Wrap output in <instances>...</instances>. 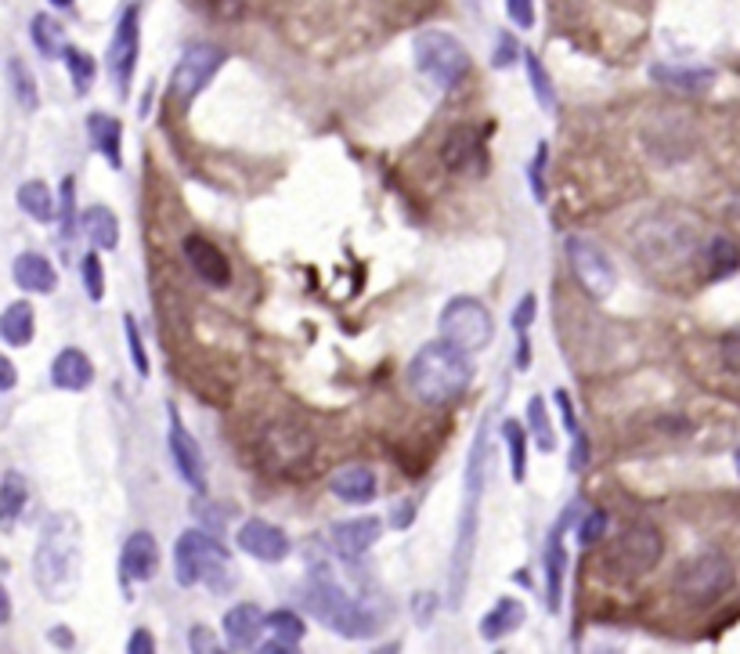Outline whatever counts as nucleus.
Listing matches in <instances>:
<instances>
[{"label":"nucleus","instance_id":"f257e3e1","mask_svg":"<svg viewBox=\"0 0 740 654\" xmlns=\"http://www.w3.org/2000/svg\"><path fill=\"white\" fill-rule=\"evenodd\" d=\"M84 575V536L73 514H51L43 520L37 553H33V582L48 601L62 604L80 590Z\"/></svg>","mask_w":740,"mask_h":654},{"label":"nucleus","instance_id":"f03ea898","mask_svg":"<svg viewBox=\"0 0 740 654\" xmlns=\"http://www.w3.org/2000/svg\"><path fill=\"white\" fill-rule=\"evenodd\" d=\"M488 419L481 424L477 438L470 445L467 470H462V510H459V531H456V550H451V571H448V601L451 607L462 604L473 568V550H477V528H481V499L484 485H488Z\"/></svg>","mask_w":740,"mask_h":654},{"label":"nucleus","instance_id":"7ed1b4c3","mask_svg":"<svg viewBox=\"0 0 740 654\" xmlns=\"http://www.w3.org/2000/svg\"><path fill=\"white\" fill-rule=\"evenodd\" d=\"M473 362L470 351L456 348L451 340H430L408 362V387L423 405H448L470 391Z\"/></svg>","mask_w":740,"mask_h":654},{"label":"nucleus","instance_id":"20e7f679","mask_svg":"<svg viewBox=\"0 0 740 654\" xmlns=\"http://www.w3.org/2000/svg\"><path fill=\"white\" fill-rule=\"evenodd\" d=\"M174 575L184 590L203 582L217 596L231 593V586H235V564H231L228 546L206 528L181 531L178 546H174Z\"/></svg>","mask_w":740,"mask_h":654},{"label":"nucleus","instance_id":"39448f33","mask_svg":"<svg viewBox=\"0 0 740 654\" xmlns=\"http://www.w3.org/2000/svg\"><path fill=\"white\" fill-rule=\"evenodd\" d=\"M304 607L311 612L326 629H333L336 637L347 640H361L369 637L375 626H380V615L355 601L344 586H336L326 571H315L311 579L304 582Z\"/></svg>","mask_w":740,"mask_h":654},{"label":"nucleus","instance_id":"423d86ee","mask_svg":"<svg viewBox=\"0 0 740 654\" xmlns=\"http://www.w3.org/2000/svg\"><path fill=\"white\" fill-rule=\"evenodd\" d=\"M412 59L437 91H456L470 73V54L448 29H419L412 37Z\"/></svg>","mask_w":740,"mask_h":654},{"label":"nucleus","instance_id":"0eeeda50","mask_svg":"<svg viewBox=\"0 0 740 654\" xmlns=\"http://www.w3.org/2000/svg\"><path fill=\"white\" fill-rule=\"evenodd\" d=\"M661 553H665V539L654 525H628L625 531H617L611 546L603 550L600 568L603 575H611L614 582L639 579V575L654 571Z\"/></svg>","mask_w":740,"mask_h":654},{"label":"nucleus","instance_id":"6e6552de","mask_svg":"<svg viewBox=\"0 0 740 654\" xmlns=\"http://www.w3.org/2000/svg\"><path fill=\"white\" fill-rule=\"evenodd\" d=\"M737 582V571L730 557H723V553H698V557L682 561L676 575H672V590H676V596H682L687 604H715L723 601L726 593L733 590Z\"/></svg>","mask_w":740,"mask_h":654},{"label":"nucleus","instance_id":"1a4fd4ad","mask_svg":"<svg viewBox=\"0 0 740 654\" xmlns=\"http://www.w3.org/2000/svg\"><path fill=\"white\" fill-rule=\"evenodd\" d=\"M437 329H441V337L470 354L484 351L495 340L492 312L477 301V297H451L445 304V312H441Z\"/></svg>","mask_w":740,"mask_h":654},{"label":"nucleus","instance_id":"9d476101","mask_svg":"<svg viewBox=\"0 0 740 654\" xmlns=\"http://www.w3.org/2000/svg\"><path fill=\"white\" fill-rule=\"evenodd\" d=\"M315 456V438L296 424H271L260 438V460L275 474H301Z\"/></svg>","mask_w":740,"mask_h":654},{"label":"nucleus","instance_id":"9b49d317","mask_svg":"<svg viewBox=\"0 0 740 654\" xmlns=\"http://www.w3.org/2000/svg\"><path fill=\"white\" fill-rule=\"evenodd\" d=\"M567 261H571V268H574V279H578V286L592 297V301H607V297L617 290V268H614V261L607 257V253L596 247L592 239L571 236L567 239Z\"/></svg>","mask_w":740,"mask_h":654},{"label":"nucleus","instance_id":"f8f14e48","mask_svg":"<svg viewBox=\"0 0 740 654\" xmlns=\"http://www.w3.org/2000/svg\"><path fill=\"white\" fill-rule=\"evenodd\" d=\"M225 62H228V51L217 48V43H192V48L181 54V62L174 65L170 98H174V102L188 105L220 73V65H225Z\"/></svg>","mask_w":740,"mask_h":654},{"label":"nucleus","instance_id":"ddd939ff","mask_svg":"<svg viewBox=\"0 0 740 654\" xmlns=\"http://www.w3.org/2000/svg\"><path fill=\"white\" fill-rule=\"evenodd\" d=\"M141 8L130 4L116 22L113 43H109V73L116 80L119 95H130V80H135V65H138V48H141Z\"/></svg>","mask_w":740,"mask_h":654},{"label":"nucleus","instance_id":"4468645a","mask_svg":"<svg viewBox=\"0 0 740 654\" xmlns=\"http://www.w3.org/2000/svg\"><path fill=\"white\" fill-rule=\"evenodd\" d=\"M170 416V430H167V445H170V460L178 474L184 478V485L192 492H206V463H203V449H199V441L188 435V427L181 424L178 408H167Z\"/></svg>","mask_w":740,"mask_h":654},{"label":"nucleus","instance_id":"2eb2a0df","mask_svg":"<svg viewBox=\"0 0 740 654\" xmlns=\"http://www.w3.org/2000/svg\"><path fill=\"white\" fill-rule=\"evenodd\" d=\"M235 542H239V550L246 553V557L260 561V564H282L285 557H290V550H293L290 536H285L279 525L260 520V517H250L246 525L239 528Z\"/></svg>","mask_w":740,"mask_h":654},{"label":"nucleus","instance_id":"dca6fc26","mask_svg":"<svg viewBox=\"0 0 740 654\" xmlns=\"http://www.w3.org/2000/svg\"><path fill=\"white\" fill-rule=\"evenodd\" d=\"M181 253H184L188 268L195 272L199 282L214 286V290H225V286H231V264H228L225 250H220L217 242H209L206 236H188L181 242Z\"/></svg>","mask_w":740,"mask_h":654},{"label":"nucleus","instance_id":"f3484780","mask_svg":"<svg viewBox=\"0 0 740 654\" xmlns=\"http://www.w3.org/2000/svg\"><path fill=\"white\" fill-rule=\"evenodd\" d=\"M574 510L578 506H567L563 510V517L553 525L546 539V607L549 615H560L563 607V575H567V550H563V531H567Z\"/></svg>","mask_w":740,"mask_h":654},{"label":"nucleus","instance_id":"a211bd4d","mask_svg":"<svg viewBox=\"0 0 740 654\" xmlns=\"http://www.w3.org/2000/svg\"><path fill=\"white\" fill-rule=\"evenodd\" d=\"M383 525L375 517H350V520H336L329 528V542L344 561H361L366 553L380 542Z\"/></svg>","mask_w":740,"mask_h":654},{"label":"nucleus","instance_id":"6ab92c4d","mask_svg":"<svg viewBox=\"0 0 740 654\" xmlns=\"http://www.w3.org/2000/svg\"><path fill=\"white\" fill-rule=\"evenodd\" d=\"M160 571V542L152 531H135L119 553V579L124 582H152Z\"/></svg>","mask_w":740,"mask_h":654},{"label":"nucleus","instance_id":"aec40b11","mask_svg":"<svg viewBox=\"0 0 740 654\" xmlns=\"http://www.w3.org/2000/svg\"><path fill=\"white\" fill-rule=\"evenodd\" d=\"M329 492L347 506H369L372 499L380 495V478H375L372 467L350 463V467H340L333 478H329Z\"/></svg>","mask_w":740,"mask_h":654},{"label":"nucleus","instance_id":"412c9836","mask_svg":"<svg viewBox=\"0 0 740 654\" xmlns=\"http://www.w3.org/2000/svg\"><path fill=\"white\" fill-rule=\"evenodd\" d=\"M264 615L257 604H235L225 612V640L231 651H253L260 644L264 633Z\"/></svg>","mask_w":740,"mask_h":654},{"label":"nucleus","instance_id":"4be33fe9","mask_svg":"<svg viewBox=\"0 0 740 654\" xmlns=\"http://www.w3.org/2000/svg\"><path fill=\"white\" fill-rule=\"evenodd\" d=\"M264 633H268V640L260 644L264 654H293L301 647L307 626L301 615L290 612V607H279V612H271L264 618Z\"/></svg>","mask_w":740,"mask_h":654},{"label":"nucleus","instance_id":"5701e85b","mask_svg":"<svg viewBox=\"0 0 740 654\" xmlns=\"http://www.w3.org/2000/svg\"><path fill=\"white\" fill-rule=\"evenodd\" d=\"M11 279H15L18 290L48 297V293H54V286H59V272H54V264L43 257V253L26 250V253H18L15 264H11Z\"/></svg>","mask_w":740,"mask_h":654},{"label":"nucleus","instance_id":"b1692460","mask_svg":"<svg viewBox=\"0 0 740 654\" xmlns=\"http://www.w3.org/2000/svg\"><path fill=\"white\" fill-rule=\"evenodd\" d=\"M51 383L59 387V391H73V394L87 391V387L94 383V365H91V359H87L80 348L59 351V359L51 362Z\"/></svg>","mask_w":740,"mask_h":654},{"label":"nucleus","instance_id":"393cba45","mask_svg":"<svg viewBox=\"0 0 740 654\" xmlns=\"http://www.w3.org/2000/svg\"><path fill=\"white\" fill-rule=\"evenodd\" d=\"M87 135H91V146L102 152L113 171H124V124L116 116L91 113L87 116Z\"/></svg>","mask_w":740,"mask_h":654},{"label":"nucleus","instance_id":"a878e982","mask_svg":"<svg viewBox=\"0 0 740 654\" xmlns=\"http://www.w3.org/2000/svg\"><path fill=\"white\" fill-rule=\"evenodd\" d=\"M650 76L682 95H704L715 84V70H704V65H654Z\"/></svg>","mask_w":740,"mask_h":654},{"label":"nucleus","instance_id":"bb28decb","mask_svg":"<svg viewBox=\"0 0 740 654\" xmlns=\"http://www.w3.org/2000/svg\"><path fill=\"white\" fill-rule=\"evenodd\" d=\"M527 618V607L524 601H513V596H499V604L492 607L488 615L481 618V637L484 640H506L510 633L524 626Z\"/></svg>","mask_w":740,"mask_h":654},{"label":"nucleus","instance_id":"cd10ccee","mask_svg":"<svg viewBox=\"0 0 740 654\" xmlns=\"http://www.w3.org/2000/svg\"><path fill=\"white\" fill-rule=\"evenodd\" d=\"M701 261H704V279L719 282L740 268V247L730 236H712L709 247L701 250Z\"/></svg>","mask_w":740,"mask_h":654},{"label":"nucleus","instance_id":"c85d7f7f","mask_svg":"<svg viewBox=\"0 0 740 654\" xmlns=\"http://www.w3.org/2000/svg\"><path fill=\"white\" fill-rule=\"evenodd\" d=\"M481 141L484 138H477V130H470V127L451 130L448 141H445V152H441V160H445L448 171H462V166H470V163H484Z\"/></svg>","mask_w":740,"mask_h":654},{"label":"nucleus","instance_id":"c756f323","mask_svg":"<svg viewBox=\"0 0 740 654\" xmlns=\"http://www.w3.org/2000/svg\"><path fill=\"white\" fill-rule=\"evenodd\" d=\"M33 332H37V315H33V304L29 301L8 304L4 318H0V337H4L8 348H26V343L33 340Z\"/></svg>","mask_w":740,"mask_h":654},{"label":"nucleus","instance_id":"7c9ffc66","mask_svg":"<svg viewBox=\"0 0 740 654\" xmlns=\"http://www.w3.org/2000/svg\"><path fill=\"white\" fill-rule=\"evenodd\" d=\"M4 70H8V91L18 102V109H22V113H37V109H40V91H37L33 73L26 70V62H22L18 54H8Z\"/></svg>","mask_w":740,"mask_h":654},{"label":"nucleus","instance_id":"2f4dec72","mask_svg":"<svg viewBox=\"0 0 740 654\" xmlns=\"http://www.w3.org/2000/svg\"><path fill=\"white\" fill-rule=\"evenodd\" d=\"M84 231L98 250H116L119 247V221L109 206H87L84 210Z\"/></svg>","mask_w":740,"mask_h":654},{"label":"nucleus","instance_id":"473e14b6","mask_svg":"<svg viewBox=\"0 0 740 654\" xmlns=\"http://www.w3.org/2000/svg\"><path fill=\"white\" fill-rule=\"evenodd\" d=\"M26 503H29V481L18 470H4V478H0V520H4V528L15 525Z\"/></svg>","mask_w":740,"mask_h":654},{"label":"nucleus","instance_id":"72a5a7b5","mask_svg":"<svg viewBox=\"0 0 740 654\" xmlns=\"http://www.w3.org/2000/svg\"><path fill=\"white\" fill-rule=\"evenodd\" d=\"M29 40H33V48L43 54V59H59V54L69 51V48H65V29L51 15H33Z\"/></svg>","mask_w":740,"mask_h":654},{"label":"nucleus","instance_id":"f704fd0d","mask_svg":"<svg viewBox=\"0 0 740 654\" xmlns=\"http://www.w3.org/2000/svg\"><path fill=\"white\" fill-rule=\"evenodd\" d=\"M18 206H22V214H29L33 221H40V225H51L54 221V196L43 181L18 185Z\"/></svg>","mask_w":740,"mask_h":654},{"label":"nucleus","instance_id":"c9c22d12","mask_svg":"<svg viewBox=\"0 0 740 654\" xmlns=\"http://www.w3.org/2000/svg\"><path fill=\"white\" fill-rule=\"evenodd\" d=\"M502 438H506V449H510V474L516 485H524L527 478V427L521 419H506L502 424Z\"/></svg>","mask_w":740,"mask_h":654},{"label":"nucleus","instance_id":"e433bc0d","mask_svg":"<svg viewBox=\"0 0 740 654\" xmlns=\"http://www.w3.org/2000/svg\"><path fill=\"white\" fill-rule=\"evenodd\" d=\"M524 65H527V84H532L535 91V102L546 109V113H557V87L549 80L546 65L538 62L535 51H524Z\"/></svg>","mask_w":740,"mask_h":654},{"label":"nucleus","instance_id":"4c0bfd02","mask_svg":"<svg viewBox=\"0 0 740 654\" xmlns=\"http://www.w3.org/2000/svg\"><path fill=\"white\" fill-rule=\"evenodd\" d=\"M527 430H532L535 445L543 452H553L557 449V430H553V419H549V408H546V398H532L527 402Z\"/></svg>","mask_w":740,"mask_h":654},{"label":"nucleus","instance_id":"58836bf2","mask_svg":"<svg viewBox=\"0 0 740 654\" xmlns=\"http://www.w3.org/2000/svg\"><path fill=\"white\" fill-rule=\"evenodd\" d=\"M62 59H65V70H69L73 91H76V95H87V91H91L94 73H98V65H94L91 54L80 51V48H69V51L62 54Z\"/></svg>","mask_w":740,"mask_h":654},{"label":"nucleus","instance_id":"ea45409f","mask_svg":"<svg viewBox=\"0 0 740 654\" xmlns=\"http://www.w3.org/2000/svg\"><path fill=\"white\" fill-rule=\"evenodd\" d=\"M59 228H62V239H73V231H76V181L73 177H65L59 188Z\"/></svg>","mask_w":740,"mask_h":654},{"label":"nucleus","instance_id":"a19ab883","mask_svg":"<svg viewBox=\"0 0 740 654\" xmlns=\"http://www.w3.org/2000/svg\"><path fill=\"white\" fill-rule=\"evenodd\" d=\"M80 272H84V293L98 304L105 297V272H102V261H98V253H87L84 264H80Z\"/></svg>","mask_w":740,"mask_h":654},{"label":"nucleus","instance_id":"79ce46f5","mask_svg":"<svg viewBox=\"0 0 740 654\" xmlns=\"http://www.w3.org/2000/svg\"><path fill=\"white\" fill-rule=\"evenodd\" d=\"M124 332H127V351H130V362H135L138 376H149V351H145V340H141V329L130 315H124Z\"/></svg>","mask_w":740,"mask_h":654},{"label":"nucleus","instance_id":"37998d69","mask_svg":"<svg viewBox=\"0 0 740 654\" xmlns=\"http://www.w3.org/2000/svg\"><path fill=\"white\" fill-rule=\"evenodd\" d=\"M607 510H589L582 520H578V542L582 546H596L603 536H607Z\"/></svg>","mask_w":740,"mask_h":654},{"label":"nucleus","instance_id":"c03bdc74","mask_svg":"<svg viewBox=\"0 0 740 654\" xmlns=\"http://www.w3.org/2000/svg\"><path fill=\"white\" fill-rule=\"evenodd\" d=\"M195 11H203L209 18H239L246 0H188Z\"/></svg>","mask_w":740,"mask_h":654},{"label":"nucleus","instance_id":"a18cd8bd","mask_svg":"<svg viewBox=\"0 0 740 654\" xmlns=\"http://www.w3.org/2000/svg\"><path fill=\"white\" fill-rule=\"evenodd\" d=\"M521 43H516L510 33H499V43H495V54H492V65L495 70H510V65L521 59Z\"/></svg>","mask_w":740,"mask_h":654},{"label":"nucleus","instance_id":"49530a36","mask_svg":"<svg viewBox=\"0 0 740 654\" xmlns=\"http://www.w3.org/2000/svg\"><path fill=\"white\" fill-rule=\"evenodd\" d=\"M535 312H538V297H535V293H524V297H521V304L513 307V318H510L513 332H527V329H532Z\"/></svg>","mask_w":740,"mask_h":654},{"label":"nucleus","instance_id":"de8ad7c7","mask_svg":"<svg viewBox=\"0 0 740 654\" xmlns=\"http://www.w3.org/2000/svg\"><path fill=\"white\" fill-rule=\"evenodd\" d=\"M546 160H549V146H538L535 149V160H532V192H535V199L538 203H546Z\"/></svg>","mask_w":740,"mask_h":654},{"label":"nucleus","instance_id":"09e8293b","mask_svg":"<svg viewBox=\"0 0 740 654\" xmlns=\"http://www.w3.org/2000/svg\"><path fill=\"white\" fill-rule=\"evenodd\" d=\"M188 647H192L195 654H217L220 640L209 633L206 626H192V629H188Z\"/></svg>","mask_w":740,"mask_h":654},{"label":"nucleus","instance_id":"8fccbe9b","mask_svg":"<svg viewBox=\"0 0 740 654\" xmlns=\"http://www.w3.org/2000/svg\"><path fill=\"white\" fill-rule=\"evenodd\" d=\"M506 11H510V18L521 29H532L535 26V0H506Z\"/></svg>","mask_w":740,"mask_h":654},{"label":"nucleus","instance_id":"3c124183","mask_svg":"<svg viewBox=\"0 0 740 654\" xmlns=\"http://www.w3.org/2000/svg\"><path fill=\"white\" fill-rule=\"evenodd\" d=\"M585 467H589V438H585V430H578V435H574V449H571V470L582 474Z\"/></svg>","mask_w":740,"mask_h":654},{"label":"nucleus","instance_id":"603ef678","mask_svg":"<svg viewBox=\"0 0 740 654\" xmlns=\"http://www.w3.org/2000/svg\"><path fill=\"white\" fill-rule=\"evenodd\" d=\"M557 398V405H560V416H563V427H567V435L574 438L582 430V424H578V416H574V405H571V394L567 391H557L553 394Z\"/></svg>","mask_w":740,"mask_h":654},{"label":"nucleus","instance_id":"864d4df0","mask_svg":"<svg viewBox=\"0 0 740 654\" xmlns=\"http://www.w3.org/2000/svg\"><path fill=\"white\" fill-rule=\"evenodd\" d=\"M127 651L130 654H152V651H156V637H152L149 629H135L130 640H127Z\"/></svg>","mask_w":740,"mask_h":654},{"label":"nucleus","instance_id":"5fc2aeb1","mask_svg":"<svg viewBox=\"0 0 740 654\" xmlns=\"http://www.w3.org/2000/svg\"><path fill=\"white\" fill-rule=\"evenodd\" d=\"M412 520H416V499H405V503H397V506H394V517H391V525H394L397 531L412 528Z\"/></svg>","mask_w":740,"mask_h":654},{"label":"nucleus","instance_id":"6e6d98bb","mask_svg":"<svg viewBox=\"0 0 740 654\" xmlns=\"http://www.w3.org/2000/svg\"><path fill=\"white\" fill-rule=\"evenodd\" d=\"M412 607H416V618H419V626H426L430 618L437 615V596H430V593H416Z\"/></svg>","mask_w":740,"mask_h":654},{"label":"nucleus","instance_id":"4d7b16f0","mask_svg":"<svg viewBox=\"0 0 740 654\" xmlns=\"http://www.w3.org/2000/svg\"><path fill=\"white\" fill-rule=\"evenodd\" d=\"M513 359H516V369H521V373L532 369V340H527V332H516V351H513Z\"/></svg>","mask_w":740,"mask_h":654},{"label":"nucleus","instance_id":"13d9d810","mask_svg":"<svg viewBox=\"0 0 740 654\" xmlns=\"http://www.w3.org/2000/svg\"><path fill=\"white\" fill-rule=\"evenodd\" d=\"M723 359L730 362V369H737V373H740V337H730V340H726Z\"/></svg>","mask_w":740,"mask_h":654},{"label":"nucleus","instance_id":"bf43d9fd","mask_svg":"<svg viewBox=\"0 0 740 654\" xmlns=\"http://www.w3.org/2000/svg\"><path fill=\"white\" fill-rule=\"evenodd\" d=\"M48 640H51L54 647H65V651H69V647L76 644V640L69 637V629H65V626H54L51 633H48Z\"/></svg>","mask_w":740,"mask_h":654},{"label":"nucleus","instance_id":"052dcab7","mask_svg":"<svg viewBox=\"0 0 740 654\" xmlns=\"http://www.w3.org/2000/svg\"><path fill=\"white\" fill-rule=\"evenodd\" d=\"M0 376H4V391H11V387H15V365H11V359H0Z\"/></svg>","mask_w":740,"mask_h":654},{"label":"nucleus","instance_id":"680f3d73","mask_svg":"<svg viewBox=\"0 0 740 654\" xmlns=\"http://www.w3.org/2000/svg\"><path fill=\"white\" fill-rule=\"evenodd\" d=\"M0 618H11V601H8V590H0Z\"/></svg>","mask_w":740,"mask_h":654},{"label":"nucleus","instance_id":"e2e57ef3","mask_svg":"<svg viewBox=\"0 0 740 654\" xmlns=\"http://www.w3.org/2000/svg\"><path fill=\"white\" fill-rule=\"evenodd\" d=\"M51 4H54V8H69L73 0H51Z\"/></svg>","mask_w":740,"mask_h":654},{"label":"nucleus","instance_id":"0e129e2a","mask_svg":"<svg viewBox=\"0 0 740 654\" xmlns=\"http://www.w3.org/2000/svg\"><path fill=\"white\" fill-rule=\"evenodd\" d=\"M733 467H737V474H740V449L733 452Z\"/></svg>","mask_w":740,"mask_h":654}]
</instances>
